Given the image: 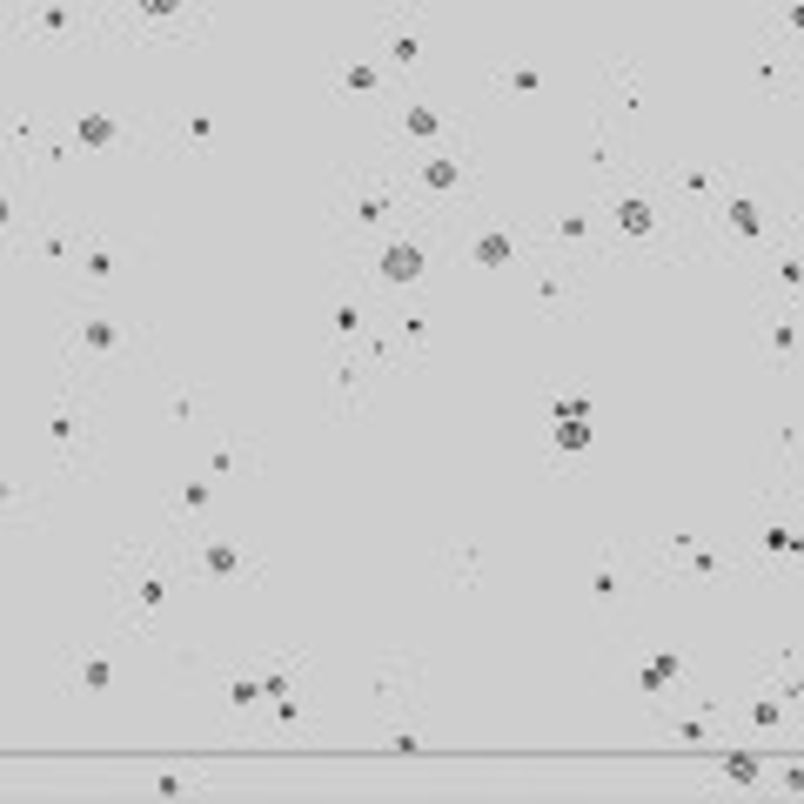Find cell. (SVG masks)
I'll list each match as a JSON object with an SVG mask.
<instances>
[{
  "label": "cell",
  "instance_id": "cell-1",
  "mask_svg": "<svg viewBox=\"0 0 804 804\" xmlns=\"http://www.w3.org/2000/svg\"><path fill=\"white\" fill-rule=\"evenodd\" d=\"M389 275H416V248H396V255H389Z\"/></svg>",
  "mask_w": 804,
  "mask_h": 804
},
{
  "label": "cell",
  "instance_id": "cell-2",
  "mask_svg": "<svg viewBox=\"0 0 804 804\" xmlns=\"http://www.w3.org/2000/svg\"><path fill=\"white\" fill-rule=\"evenodd\" d=\"M148 7H168V0H148Z\"/></svg>",
  "mask_w": 804,
  "mask_h": 804
}]
</instances>
